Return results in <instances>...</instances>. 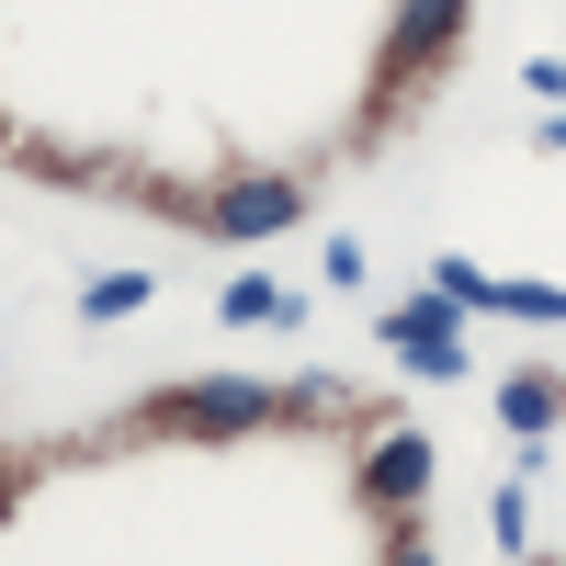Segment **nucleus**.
<instances>
[{"label":"nucleus","instance_id":"nucleus-1","mask_svg":"<svg viewBox=\"0 0 566 566\" xmlns=\"http://www.w3.org/2000/svg\"><path fill=\"white\" fill-rule=\"evenodd\" d=\"M272 408L283 397L250 386V374H205V386H181V397L148 408V431H250V419H272Z\"/></svg>","mask_w":566,"mask_h":566},{"label":"nucleus","instance_id":"nucleus-2","mask_svg":"<svg viewBox=\"0 0 566 566\" xmlns=\"http://www.w3.org/2000/svg\"><path fill=\"white\" fill-rule=\"evenodd\" d=\"M306 216V193H295V181H227V193L205 205V227H216V239H283V227H295Z\"/></svg>","mask_w":566,"mask_h":566},{"label":"nucleus","instance_id":"nucleus-3","mask_svg":"<svg viewBox=\"0 0 566 566\" xmlns=\"http://www.w3.org/2000/svg\"><path fill=\"white\" fill-rule=\"evenodd\" d=\"M442 45H464V0H397L386 57H397V69H419V57H442Z\"/></svg>","mask_w":566,"mask_h":566},{"label":"nucleus","instance_id":"nucleus-4","mask_svg":"<svg viewBox=\"0 0 566 566\" xmlns=\"http://www.w3.org/2000/svg\"><path fill=\"white\" fill-rule=\"evenodd\" d=\"M363 488L386 499V510H408L419 488H431V442H419V431H397V442H374V453H363Z\"/></svg>","mask_w":566,"mask_h":566},{"label":"nucleus","instance_id":"nucleus-5","mask_svg":"<svg viewBox=\"0 0 566 566\" xmlns=\"http://www.w3.org/2000/svg\"><path fill=\"white\" fill-rule=\"evenodd\" d=\"M499 419H510V431H555V419H566V386H555V374H510V386H499Z\"/></svg>","mask_w":566,"mask_h":566},{"label":"nucleus","instance_id":"nucleus-6","mask_svg":"<svg viewBox=\"0 0 566 566\" xmlns=\"http://www.w3.org/2000/svg\"><path fill=\"white\" fill-rule=\"evenodd\" d=\"M216 306H227V328H261V317H272V328H295V317H306V295H283V283H261V272H250V283H227Z\"/></svg>","mask_w":566,"mask_h":566},{"label":"nucleus","instance_id":"nucleus-7","mask_svg":"<svg viewBox=\"0 0 566 566\" xmlns=\"http://www.w3.org/2000/svg\"><path fill=\"white\" fill-rule=\"evenodd\" d=\"M488 306H499V317H544V328L566 317V295H555V283H488Z\"/></svg>","mask_w":566,"mask_h":566},{"label":"nucleus","instance_id":"nucleus-8","mask_svg":"<svg viewBox=\"0 0 566 566\" xmlns=\"http://www.w3.org/2000/svg\"><path fill=\"white\" fill-rule=\"evenodd\" d=\"M148 295H159L148 272H103V283H91V317H136V306H148Z\"/></svg>","mask_w":566,"mask_h":566},{"label":"nucleus","instance_id":"nucleus-9","mask_svg":"<svg viewBox=\"0 0 566 566\" xmlns=\"http://www.w3.org/2000/svg\"><path fill=\"white\" fill-rule=\"evenodd\" d=\"M386 566H431V555H419V544H397V555H386Z\"/></svg>","mask_w":566,"mask_h":566},{"label":"nucleus","instance_id":"nucleus-10","mask_svg":"<svg viewBox=\"0 0 566 566\" xmlns=\"http://www.w3.org/2000/svg\"><path fill=\"white\" fill-rule=\"evenodd\" d=\"M544 136H555V148H566V114H555V125H544Z\"/></svg>","mask_w":566,"mask_h":566}]
</instances>
